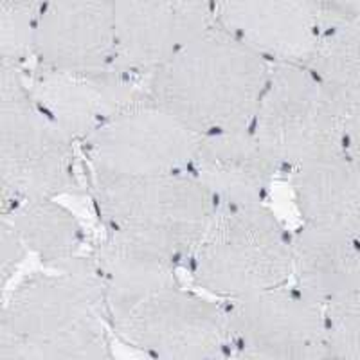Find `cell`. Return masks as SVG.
<instances>
[{"instance_id": "obj_1", "label": "cell", "mask_w": 360, "mask_h": 360, "mask_svg": "<svg viewBox=\"0 0 360 360\" xmlns=\"http://www.w3.org/2000/svg\"><path fill=\"white\" fill-rule=\"evenodd\" d=\"M110 333L92 254L44 266L4 292L0 360L112 359Z\"/></svg>"}, {"instance_id": "obj_2", "label": "cell", "mask_w": 360, "mask_h": 360, "mask_svg": "<svg viewBox=\"0 0 360 360\" xmlns=\"http://www.w3.org/2000/svg\"><path fill=\"white\" fill-rule=\"evenodd\" d=\"M270 62L213 24L143 78V94L198 134L249 130Z\"/></svg>"}, {"instance_id": "obj_3", "label": "cell", "mask_w": 360, "mask_h": 360, "mask_svg": "<svg viewBox=\"0 0 360 360\" xmlns=\"http://www.w3.org/2000/svg\"><path fill=\"white\" fill-rule=\"evenodd\" d=\"M86 189L103 231L155 250L180 269L218 207L189 172L144 176L89 173Z\"/></svg>"}, {"instance_id": "obj_4", "label": "cell", "mask_w": 360, "mask_h": 360, "mask_svg": "<svg viewBox=\"0 0 360 360\" xmlns=\"http://www.w3.org/2000/svg\"><path fill=\"white\" fill-rule=\"evenodd\" d=\"M182 269L221 301L292 281V234L269 204L218 205Z\"/></svg>"}, {"instance_id": "obj_5", "label": "cell", "mask_w": 360, "mask_h": 360, "mask_svg": "<svg viewBox=\"0 0 360 360\" xmlns=\"http://www.w3.org/2000/svg\"><path fill=\"white\" fill-rule=\"evenodd\" d=\"M76 141L34 101L27 69L0 63L2 209L33 198L83 195Z\"/></svg>"}, {"instance_id": "obj_6", "label": "cell", "mask_w": 360, "mask_h": 360, "mask_svg": "<svg viewBox=\"0 0 360 360\" xmlns=\"http://www.w3.org/2000/svg\"><path fill=\"white\" fill-rule=\"evenodd\" d=\"M344 114L308 65L270 63L249 130L281 175L342 153Z\"/></svg>"}, {"instance_id": "obj_7", "label": "cell", "mask_w": 360, "mask_h": 360, "mask_svg": "<svg viewBox=\"0 0 360 360\" xmlns=\"http://www.w3.org/2000/svg\"><path fill=\"white\" fill-rule=\"evenodd\" d=\"M112 333L155 359H233L229 308L221 299L175 283L110 319Z\"/></svg>"}, {"instance_id": "obj_8", "label": "cell", "mask_w": 360, "mask_h": 360, "mask_svg": "<svg viewBox=\"0 0 360 360\" xmlns=\"http://www.w3.org/2000/svg\"><path fill=\"white\" fill-rule=\"evenodd\" d=\"M204 135L141 94L83 143L89 173L144 176L188 172Z\"/></svg>"}, {"instance_id": "obj_9", "label": "cell", "mask_w": 360, "mask_h": 360, "mask_svg": "<svg viewBox=\"0 0 360 360\" xmlns=\"http://www.w3.org/2000/svg\"><path fill=\"white\" fill-rule=\"evenodd\" d=\"M225 303L233 359H328L324 307L292 281Z\"/></svg>"}, {"instance_id": "obj_10", "label": "cell", "mask_w": 360, "mask_h": 360, "mask_svg": "<svg viewBox=\"0 0 360 360\" xmlns=\"http://www.w3.org/2000/svg\"><path fill=\"white\" fill-rule=\"evenodd\" d=\"M214 24V0H115L114 69L144 78Z\"/></svg>"}, {"instance_id": "obj_11", "label": "cell", "mask_w": 360, "mask_h": 360, "mask_svg": "<svg viewBox=\"0 0 360 360\" xmlns=\"http://www.w3.org/2000/svg\"><path fill=\"white\" fill-rule=\"evenodd\" d=\"M115 0H44L34 65L72 72L114 69Z\"/></svg>"}, {"instance_id": "obj_12", "label": "cell", "mask_w": 360, "mask_h": 360, "mask_svg": "<svg viewBox=\"0 0 360 360\" xmlns=\"http://www.w3.org/2000/svg\"><path fill=\"white\" fill-rule=\"evenodd\" d=\"M214 24L270 63L308 65L326 33L314 0H214Z\"/></svg>"}, {"instance_id": "obj_13", "label": "cell", "mask_w": 360, "mask_h": 360, "mask_svg": "<svg viewBox=\"0 0 360 360\" xmlns=\"http://www.w3.org/2000/svg\"><path fill=\"white\" fill-rule=\"evenodd\" d=\"M27 85L45 114L78 144L143 94V78L117 69L72 72L34 65Z\"/></svg>"}, {"instance_id": "obj_14", "label": "cell", "mask_w": 360, "mask_h": 360, "mask_svg": "<svg viewBox=\"0 0 360 360\" xmlns=\"http://www.w3.org/2000/svg\"><path fill=\"white\" fill-rule=\"evenodd\" d=\"M188 172L217 205L266 204L281 175L250 130L204 135Z\"/></svg>"}, {"instance_id": "obj_15", "label": "cell", "mask_w": 360, "mask_h": 360, "mask_svg": "<svg viewBox=\"0 0 360 360\" xmlns=\"http://www.w3.org/2000/svg\"><path fill=\"white\" fill-rule=\"evenodd\" d=\"M301 224L344 234L360 243V168L344 153L287 175Z\"/></svg>"}, {"instance_id": "obj_16", "label": "cell", "mask_w": 360, "mask_h": 360, "mask_svg": "<svg viewBox=\"0 0 360 360\" xmlns=\"http://www.w3.org/2000/svg\"><path fill=\"white\" fill-rule=\"evenodd\" d=\"M92 256L101 276L108 323L153 292L180 281L179 263L107 231Z\"/></svg>"}, {"instance_id": "obj_17", "label": "cell", "mask_w": 360, "mask_h": 360, "mask_svg": "<svg viewBox=\"0 0 360 360\" xmlns=\"http://www.w3.org/2000/svg\"><path fill=\"white\" fill-rule=\"evenodd\" d=\"M292 283L317 303L360 288V243L310 224L292 233Z\"/></svg>"}, {"instance_id": "obj_18", "label": "cell", "mask_w": 360, "mask_h": 360, "mask_svg": "<svg viewBox=\"0 0 360 360\" xmlns=\"http://www.w3.org/2000/svg\"><path fill=\"white\" fill-rule=\"evenodd\" d=\"M29 252L44 266H60L83 254L85 234L76 214L58 198H33L2 209Z\"/></svg>"}, {"instance_id": "obj_19", "label": "cell", "mask_w": 360, "mask_h": 360, "mask_svg": "<svg viewBox=\"0 0 360 360\" xmlns=\"http://www.w3.org/2000/svg\"><path fill=\"white\" fill-rule=\"evenodd\" d=\"M308 67L344 115L360 112V17L326 31Z\"/></svg>"}, {"instance_id": "obj_20", "label": "cell", "mask_w": 360, "mask_h": 360, "mask_svg": "<svg viewBox=\"0 0 360 360\" xmlns=\"http://www.w3.org/2000/svg\"><path fill=\"white\" fill-rule=\"evenodd\" d=\"M328 359L360 360V288L324 307Z\"/></svg>"}, {"instance_id": "obj_21", "label": "cell", "mask_w": 360, "mask_h": 360, "mask_svg": "<svg viewBox=\"0 0 360 360\" xmlns=\"http://www.w3.org/2000/svg\"><path fill=\"white\" fill-rule=\"evenodd\" d=\"M38 11L0 6V63L25 69L34 62Z\"/></svg>"}, {"instance_id": "obj_22", "label": "cell", "mask_w": 360, "mask_h": 360, "mask_svg": "<svg viewBox=\"0 0 360 360\" xmlns=\"http://www.w3.org/2000/svg\"><path fill=\"white\" fill-rule=\"evenodd\" d=\"M29 254L27 247L15 231L11 221L2 218L0 220V287L2 292L8 290L9 283L15 279L25 256Z\"/></svg>"}, {"instance_id": "obj_23", "label": "cell", "mask_w": 360, "mask_h": 360, "mask_svg": "<svg viewBox=\"0 0 360 360\" xmlns=\"http://www.w3.org/2000/svg\"><path fill=\"white\" fill-rule=\"evenodd\" d=\"M323 15L326 31L360 17V0H314Z\"/></svg>"}, {"instance_id": "obj_24", "label": "cell", "mask_w": 360, "mask_h": 360, "mask_svg": "<svg viewBox=\"0 0 360 360\" xmlns=\"http://www.w3.org/2000/svg\"><path fill=\"white\" fill-rule=\"evenodd\" d=\"M342 153L360 168V112L344 115Z\"/></svg>"}, {"instance_id": "obj_25", "label": "cell", "mask_w": 360, "mask_h": 360, "mask_svg": "<svg viewBox=\"0 0 360 360\" xmlns=\"http://www.w3.org/2000/svg\"><path fill=\"white\" fill-rule=\"evenodd\" d=\"M44 0H0V6H11V8H24L38 11Z\"/></svg>"}]
</instances>
